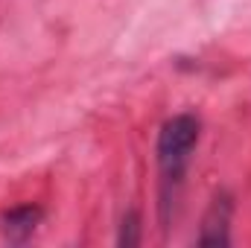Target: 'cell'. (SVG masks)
Here are the masks:
<instances>
[{"mask_svg": "<svg viewBox=\"0 0 251 248\" xmlns=\"http://www.w3.org/2000/svg\"><path fill=\"white\" fill-rule=\"evenodd\" d=\"M199 131L201 123L196 114H176L173 120L161 125L158 131V167H161V181L164 190L170 193V187H178L184 178V170L190 164V155L199 143Z\"/></svg>", "mask_w": 251, "mask_h": 248, "instance_id": "cell-1", "label": "cell"}, {"mask_svg": "<svg viewBox=\"0 0 251 248\" xmlns=\"http://www.w3.org/2000/svg\"><path fill=\"white\" fill-rule=\"evenodd\" d=\"M231 213H234V201L228 193L213 196L204 219H201V234H199V246H228V228H231Z\"/></svg>", "mask_w": 251, "mask_h": 248, "instance_id": "cell-2", "label": "cell"}, {"mask_svg": "<svg viewBox=\"0 0 251 248\" xmlns=\"http://www.w3.org/2000/svg\"><path fill=\"white\" fill-rule=\"evenodd\" d=\"M137 216L134 213H128V219L123 222V234H120V246H134L137 243Z\"/></svg>", "mask_w": 251, "mask_h": 248, "instance_id": "cell-4", "label": "cell"}, {"mask_svg": "<svg viewBox=\"0 0 251 248\" xmlns=\"http://www.w3.org/2000/svg\"><path fill=\"white\" fill-rule=\"evenodd\" d=\"M41 222V207L35 204H24V207H15L3 216V231L12 243H24L26 237H32L35 225Z\"/></svg>", "mask_w": 251, "mask_h": 248, "instance_id": "cell-3", "label": "cell"}]
</instances>
